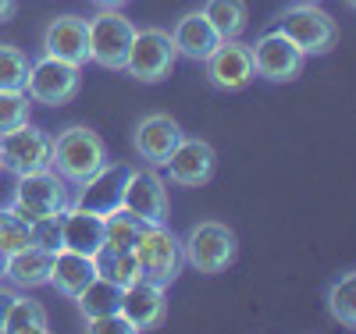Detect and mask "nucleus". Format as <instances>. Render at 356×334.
I'll list each match as a JSON object with an SVG mask.
<instances>
[{
    "instance_id": "obj_1",
    "label": "nucleus",
    "mask_w": 356,
    "mask_h": 334,
    "mask_svg": "<svg viewBox=\"0 0 356 334\" xmlns=\"http://www.w3.org/2000/svg\"><path fill=\"white\" fill-rule=\"evenodd\" d=\"M104 164H107V146L93 128L68 125L65 132H57L50 139V167L65 181H75L79 185L89 174H97Z\"/></svg>"
},
{
    "instance_id": "obj_2",
    "label": "nucleus",
    "mask_w": 356,
    "mask_h": 334,
    "mask_svg": "<svg viewBox=\"0 0 356 334\" xmlns=\"http://www.w3.org/2000/svg\"><path fill=\"white\" fill-rule=\"evenodd\" d=\"M275 28H282L303 57L332 53L335 43H339V22L328 11H321L317 0H296L292 8H285L278 15Z\"/></svg>"
},
{
    "instance_id": "obj_3",
    "label": "nucleus",
    "mask_w": 356,
    "mask_h": 334,
    "mask_svg": "<svg viewBox=\"0 0 356 334\" xmlns=\"http://www.w3.org/2000/svg\"><path fill=\"white\" fill-rule=\"evenodd\" d=\"M68 203H72L68 181L54 167H43V171H33V174H18V185H15L8 206L33 224V221L50 217V214H65Z\"/></svg>"
},
{
    "instance_id": "obj_4",
    "label": "nucleus",
    "mask_w": 356,
    "mask_h": 334,
    "mask_svg": "<svg viewBox=\"0 0 356 334\" xmlns=\"http://www.w3.org/2000/svg\"><path fill=\"white\" fill-rule=\"evenodd\" d=\"M235 253H239V242H235V231L225 221H200L182 238V260L200 274L228 270Z\"/></svg>"
},
{
    "instance_id": "obj_5",
    "label": "nucleus",
    "mask_w": 356,
    "mask_h": 334,
    "mask_svg": "<svg viewBox=\"0 0 356 334\" xmlns=\"http://www.w3.org/2000/svg\"><path fill=\"white\" fill-rule=\"evenodd\" d=\"M175 60L178 53H175L171 33H164V28H136L122 72H129L136 82L157 85L175 72Z\"/></svg>"
},
{
    "instance_id": "obj_6",
    "label": "nucleus",
    "mask_w": 356,
    "mask_h": 334,
    "mask_svg": "<svg viewBox=\"0 0 356 334\" xmlns=\"http://www.w3.org/2000/svg\"><path fill=\"white\" fill-rule=\"evenodd\" d=\"M82 89V68L79 65H68V60H57L50 53L36 57L29 65V78H25V97L33 103H43V107H61L68 100L79 97Z\"/></svg>"
},
{
    "instance_id": "obj_7",
    "label": "nucleus",
    "mask_w": 356,
    "mask_h": 334,
    "mask_svg": "<svg viewBox=\"0 0 356 334\" xmlns=\"http://www.w3.org/2000/svg\"><path fill=\"white\" fill-rule=\"evenodd\" d=\"M136 260L146 281H157V285H171L182 270V242L171 235L168 224H143L139 238H136Z\"/></svg>"
},
{
    "instance_id": "obj_8",
    "label": "nucleus",
    "mask_w": 356,
    "mask_h": 334,
    "mask_svg": "<svg viewBox=\"0 0 356 334\" xmlns=\"http://www.w3.org/2000/svg\"><path fill=\"white\" fill-rule=\"evenodd\" d=\"M132 36L136 25L122 11H97L89 18V60H97L100 68L122 72Z\"/></svg>"
},
{
    "instance_id": "obj_9",
    "label": "nucleus",
    "mask_w": 356,
    "mask_h": 334,
    "mask_svg": "<svg viewBox=\"0 0 356 334\" xmlns=\"http://www.w3.org/2000/svg\"><path fill=\"white\" fill-rule=\"evenodd\" d=\"M122 210H129L143 224H168L171 199H168V185L157 174V167H139V171L132 167V178L122 196Z\"/></svg>"
},
{
    "instance_id": "obj_10",
    "label": "nucleus",
    "mask_w": 356,
    "mask_h": 334,
    "mask_svg": "<svg viewBox=\"0 0 356 334\" xmlns=\"http://www.w3.org/2000/svg\"><path fill=\"white\" fill-rule=\"evenodd\" d=\"M253 72L264 78V82H275V85H285L292 78H300L303 72V53L292 47V40L282 33V28H271V33H264L253 47Z\"/></svg>"
},
{
    "instance_id": "obj_11",
    "label": "nucleus",
    "mask_w": 356,
    "mask_h": 334,
    "mask_svg": "<svg viewBox=\"0 0 356 334\" xmlns=\"http://www.w3.org/2000/svg\"><path fill=\"white\" fill-rule=\"evenodd\" d=\"M132 178V167L129 164H104L97 174H89L86 181H79V192L72 196L68 206L75 210H89L97 217H107L111 210L122 206V196H125V185Z\"/></svg>"
},
{
    "instance_id": "obj_12",
    "label": "nucleus",
    "mask_w": 356,
    "mask_h": 334,
    "mask_svg": "<svg viewBox=\"0 0 356 334\" xmlns=\"http://www.w3.org/2000/svg\"><path fill=\"white\" fill-rule=\"evenodd\" d=\"M0 167L18 174H33L50 167V135L43 128H36L33 121L8 135H0Z\"/></svg>"
},
{
    "instance_id": "obj_13",
    "label": "nucleus",
    "mask_w": 356,
    "mask_h": 334,
    "mask_svg": "<svg viewBox=\"0 0 356 334\" xmlns=\"http://www.w3.org/2000/svg\"><path fill=\"white\" fill-rule=\"evenodd\" d=\"M207 65V82L221 93H243L257 78L253 72V53L243 40H221V47L203 60Z\"/></svg>"
},
{
    "instance_id": "obj_14",
    "label": "nucleus",
    "mask_w": 356,
    "mask_h": 334,
    "mask_svg": "<svg viewBox=\"0 0 356 334\" xmlns=\"http://www.w3.org/2000/svg\"><path fill=\"white\" fill-rule=\"evenodd\" d=\"M182 139H186V132L171 114H146L132 128V149L146 167H164Z\"/></svg>"
},
{
    "instance_id": "obj_15",
    "label": "nucleus",
    "mask_w": 356,
    "mask_h": 334,
    "mask_svg": "<svg viewBox=\"0 0 356 334\" xmlns=\"http://www.w3.org/2000/svg\"><path fill=\"white\" fill-rule=\"evenodd\" d=\"M214 167H218V153L214 146L207 139H182L178 142V149L168 157L164 171H168V181H175V185L182 189H200L207 185V181L214 178Z\"/></svg>"
},
{
    "instance_id": "obj_16",
    "label": "nucleus",
    "mask_w": 356,
    "mask_h": 334,
    "mask_svg": "<svg viewBox=\"0 0 356 334\" xmlns=\"http://www.w3.org/2000/svg\"><path fill=\"white\" fill-rule=\"evenodd\" d=\"M43 53L68 60V65H89V18L57 15L43 28Z\"/></svg>"
},
{
    "instance_id": "obj_17",
    "label": "nucleus",
    "mask_w": 356,
    "mask_h": 334,
    "mask_svg": "<svg viewBox=\"0 0 356 334\" xmlns=\"http://www.w3.org/2000/svg\"><path fill=\"white\" fill-rule=\"evenodd\" d=\"M122 317L132 324V331H154L168 317V288L157 281H132L122 288Z\"/></svg>"
},
{
    "instance_id": "obj_18",
    "label": "nucleus",
    "mask_w": 356,
    "mask_h": 334,
    "mask_svg": "<svg viewBox=\"0 0 356 334\" xmlns=\"http://www.w3.org/2000/svg\"><path fill=\"white\" fill-rule=\"evenodd\" d=\"M171 43H175L178 57H189V60H200L203 65L221 47V36L214 33V25L207 22L203 11H186L171 28Z\"/></svg>"
},
{
    "instance_id": "obj_19",
    "label": "nucleus",
    "mask_w": 356,
    "mask_h": 334,
    "mask_svg": "<svg viewBox=\"0 0 356 334\" xmlns=\"http://www.w3.org/2000/svg\"><path fill=\"white\" fill-rule=\"evenodd\" d=\"M50 263H54V253H43L36 246H25V249L8 256L4 278H8V285L15 292H33V288L50 285Z\"/></svg>"
},
{
    "instance_id": "obj_20",
    "label": "nucleus",
    "mask_w": 356,
    "mask_h": 334,
    "mask_svg": "<svg viewBox=\"0 0 356 334\" xmlns=\"http://www.w3.org/2000/svg\"><path fill=\"white\" fill-rule=\"evenodd\" d=\"M97 278V263L93 256H82V253H72V249H61L54 253V263H50V285L57 295L65 299H75L89 281Z\"/></svg>"
},
{
    "instance_id": "obj_21",
    "label": "nucleus",
    "mask_w": 356,
    "mask_h": 334,
    "mask_svg": "<svg viewBox=\"0 0 356 334\" xmlns=\"http://www.w3.org/2000/svg\"><path fill=\"white\" fill-rule=\"evenodd\" d=\"M61 242L65 249L82 253V256H97V249L104 246V217L89 214V210H65V224H61Z\"/></svg>"
},
{
    "instance_id": "obj_22",
    "label": "nucleus",
    "mask_w": 356,
    "mask_h": 334,
    "mask_svg": "<svg viewBox=\"0 0 356 334\" xmlns=\"http://www.w3.org/2000/svg\"><path fill=\"white\" fill-rule=\"evenodd\" d=\"M47 331H50V320H47L43 302L15 292L11 306L4 313V324H0V334H47Z\"/></svg>"
},
{
    "instance_id": "obj_23",
    "label": "nucleus",
    "mask_w": 356,
    "mask_h": 334,
    "mask_svg": "<svg viewBox=\"0 0 356 334\" xmlns=\"http://www.w3.org/2000/svg\"><path fill=\"white\" fill-rule=\"evenodd\" d=\"M75 302H79V313L86 320H100V317H111V313H122V288L97 274L75 295Z\"/></svg>"
},
{
    "instance_id": "obj_24",
    "label": "nucleus",
    "mask_w": 356,
    "mask_h": 334,
    "mask_svg": "<svg viewBox=\"0 0 356 334\" xmlns=\"http://www.w3.org/2000/svg\"><path fill=\"white\" fill-rule=\"evenodd\" d=\"M200 11L207 15V22L214 25L221 40H239L246 33V22H250L246 0H207Z\"/></svg>"
},
{
    "instance_id": "obj_25",
    "label": "nucleus",
    "mask_w": 356,
    "mask_h": 334,
    "mask_svg": "<svg viewBox=\"0 0 356 334\" xmlns=\"http://www.w3.org/2000/svg\"><path fill=\"white\" fill-rule=\"evenodd\" d=\"M93 263H97V274L107 278V281H114L118 288H129L132 281L143 278L136 253H125V249H107V246H100L97 256H93Z\"/></svg>"
},
{
    "instance_id": "obj_26",
    "label": "nucleus",
    "mask_w": 356,
    "mask_h": 334,
    "mask_svg": "<svg viewBox=\"0 0 356 334\" xmlns=\"http://www.w3.org/2000/svg\"><path fill=\"white\" fill-rule=\"evenodd\" d=\"M139 231H143V221H136L129 210L118 206V210H111V214L104 217V246H107V249H125V253H132Z\"/></svg>"
},
{
    "instance_id": "obj_27",
    "label": "nucleus",
    "mask_w": 356,
    "mask_h": 334,
    "mask_svg": "<svg viewBox=\"0 0 356 334\" xmlns=\"http://www.w3.org/2000/svg\"><path fill=\"white\" fill-rule=\"evenodd\" d=\"M328 310L342 327H349V331L356 327V274L353 270H346V274H339L328 285Z\"/></svg>"
},
{
    "instance_id": "obj_28",
    "label": "nucleus",
    "mask_w": 356,
    "mask_h": 334,
    "mask_svg": "<svg viewBox=\"0 0 356 334\" xmlns=\"http://www.w3.org/2000/svg\"><path fill=\"white\" fill-rule=\"evenodd\" d=\"M25 246H33V224L4 203L0 206V253L11 256V253H18Z\"/></svg>"
},
{
    "instance_id": "obj_29",
    "label": "nucleus",
    "mask_w": 356,
    "mask_h": 334,
    "mask_svg": "<svg viewBox=\"0 0 356 334\" xmlns=\"http://www.w3.org/2000/svg\"><path fill=\"white\" fill-rule=\"evenodd\" d=\"M33 121V100L22 89H0V135H8Z\"/></svg>"
},
{
    "instance_id": "obj_30",
    "label": "nucleus",
    "mask_w": 356,
    "mask_h": 334,
    "mask_svg": "<svg viewBox=\"0 0 356 334\" xmlns=\"http://www.w3.org/2000/svg\"><path fill=\"white\" fill-rule=\"evenodd\" d=\"M29 53L15 43H0V89H22L25 93V78H29Z\"/></svg>"
},
{
    "instance_id": "obj_31",
    "label": "nucleus",
    "mask_w": 356,
    "mask_h": 334,
    "mask_svg": "<svg viewBox=\"0 0 356 334\" xmlns=\"http://www.w3.org/2000/svg\"><path fill=\"white\" fill-rule=\"evenodd\" d=\"M61 224H65V214H50V217L33 221V246L43 249V253H61V249H65Z\"/></svg>"
},
{
    "instance_id": "obj_32",
    "label": "nucleus",
    "mask_w": 356,
    "mask_h": 334,
    "mask_svg": "<svg viewBox=\"0 0 356 334\" xmlns=\"http://www.w3.org/2000/svg\"><path fill=\"white\" fill-rule=\"evenodd\" d=\"M86 331H93V334H136L132 324L122 313H111V317H100V320H86Z\"/></svg>"
},
{
    "instance_id": "obj_33",
    "label": "nucleus",
    "mask_w": 356,
    "mask_h": 334,
    "mask_svg": "<svg viewBox=\"0 0 356 334\" xmlns=\"http://www.w3.org/2000/svg\"><path fill=\"white\" fill-rule=\"evenodd\" d=\"M11 299H15V288L0 281V324H4V313H8V306H11Z\"/></svg>"
},
{
    "instance_id": "obj_34",
    "label": "nucleus",
    "mask_w": 356,
    "mask_h": 334,
    "mask_svg": "<svg viewBox=\"0 0 356 334\" xmlns=\"http://www.w3.org/2000/svg\"><path fill=\"white\" fill-rule=\"evenodd\" d=\"M89 4L100 8V11H122V8L129 4V0H89Z\"/></svg>"
},
{
    "instance_id": "obj_35",
    "label": "nucleus",
    "mask_w": 356,
    "mask_h": 334,
    "mask_svg": "<svg viewBox=\"0 0 356 334\" xmlns=\"http://www.w3.org/2000/svg\"><path fill=\"white\" fill-rule=\"evenodd\" d=\"M18 11V0H0V22H11Z\"/></svg>"
},
{
    "instance_id": "obj_36",
    "label": "nucleus",
    "mask_w": 356,
    "mask_h": 334,
    "mask_svg": "<svg viewBox=\"0 0 356 334\" xmlns=\"http://www.w3.org/2000/svg\"><path fill=\"white\" fill-rule=\"evenodd\" d=\"M4 263H8V253H0V278H4Z\"/></svg>"
},
{
    "instance_id": "obj_37",
    "label": "nucleus",
    "mask_w": 356,
    "mask_h": 334,
    "mask_svg": "<svg viewBox=\"0 0 356 334\" xmlns=\"http://www.w3.org/2000/svg\"><path fill=\"white\" fill-rule=\"evenodd\" d=\"M346 4H349V8H353V4H356V0H346Z\"/></svg>"
},
{
    "instance_id": "obj_38",
    "label": "nucleus",
    "mask_w": 356,
    "mask_h": 334,
    "mask_svg": "<svg viewBox=\"0 0 356 334\" xmlns=\"http://www.w3.org/2000/svg\"><path fill=\"white\" fill-rule=\"evenodd\" d=\"M0 174H4V167H0Z\"/></svg>"
}]
</instances>
